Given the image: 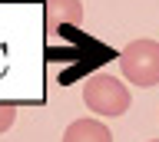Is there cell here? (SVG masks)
<instances>
[{
	"label": "cell",
	"mask_w": 159,
	"mask_h": 142,
	"mask_svg": "<svg viewBox=\"0 0 159 142\" xmlns=\"http://www.w3.org/2000/svg\"><path fill=\"white\" fill-rule=\"evenodd\" d=\"M83 102H86L89 109L96 112V116H106V119H116L123 112L129 109V89L116 76H109V73H96V76H89L83 83Z\"/></svg>",
	"instance_id": "cell-1"
},
{
	"label": "cell",
	"mask_w": 159,
	"mask_h": 142,
	"mask_svg": "<svg viewBox=\"0 0 159 142\" xmlns=\"http://www.w3.org/2000/svg\"><path fill=\"white\" fill-rule=\"evenodd\" d=\"M119 70L133 86L149 89L159 86V43L156 40H133L119 53Z\"/></svg>",
	"instance_id": "cell-2"
},
{
	"label": "cell",
	"mask_w": 159,
	"mask_h": 142,
	"mask_svg": "<svg viewBox=\"0 0 159 142\" xmlns=\"http://www.w3.org/2000/svg\"><path fill=\"white\" fill-rule=\"evenodd\" d=\"M63 142H113V132L99 119H76L66 126Z\"/></svg>",
	"instance_id": "cell-3"
},
{
	"label": "cell",
	"mask_w": 159,
	"mask_h": 142,
	"mask_svg": "<svg viewBox=\"0 0 159 142\" xmlns=\"http://www.w3.org/2000/svg\"><path fill=\"white\" fill-rule=\"evenodd\" d=\"M47 10H50V20L57 23H80L83 3L80 0H47Z\"/></svg>",
	"instance_id": "cell-4"
},
{
	"label": "cell",
	"mask_w": 159,
	"mask_h": 142,
	"mask_svg": "<svg viewBox=\"0 0 159 142\" xmlns=\"http://www.w3.org/2000/svg\"><path fill=\"white\" fill-rule=\"evenodd\" d=\"M13 122H17V109H13L10 102H0V136H3Z\"/></svg>",
	"instance_id": "cell-5"
},
{
	"label": "cell",
	"mask_w": 159,
	"mask_h": 142,
	"mask_svg": "<svg viewBox=\"0 0 159 142\" xmlns=\"http://www.w3.org/2000/svg\"><path fill=\"white\" fill-rule=\"evenodd\" d=\"M152 142H159V139H152Z\"/></svg>",
	"instance_id": "cell-6"
}]
</instances>
